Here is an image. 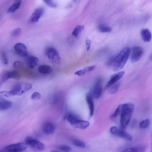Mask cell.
<instances>
[{
    "label": "cell",
    "instance_id": "cell-18",
    "mask_svg": "<svg viewBox=\"0 0 152 152\" xmlns=\"http://www.w3.org/2000/svg\"><path fill=\"white\" fill-rule=\"evenodd\" d=\"M140 35L142 39L145 42H149L151 40V33L147 28L142 29L140 31Z\"/></svg>",
    "mask_w": 152,
    "mask_h": 152
},
{
    "label": "cell",
    "instance_id": "cell-40",
    "mask_svg": "<svg viewBox=\"0 0 152 152\" xmlns=\"http://www.w3.org/2000/svg\"></svg>",
    "mask_w": 152,
    "mask_h": 152
},
{
    "label": "cell",
    "instance_id": "cell-10",
    "mask_svg": "<svg viewBox=\"0 0 152 152\" xmlns=\"http://www.w3.org/2000/svg\"><path fill=\"white\" fill-rule=\"evenodd\" d=\"M45 54L50 59L56 63H58L61 58L56 50L53 47H48L45 50Z\"/></svg>",
    "mask_w": 152,
    "mask_h": 152
},
{
    "label": "cell",
    "instance_id": "cell-33",
    "mask_svg": "<svg viewBox=\"0 0 152 152\" xmlns=\"http://www.w3.org/2000/svg\"><path fill=\"white\" fill-rule=\"evenodd\" d=\"M41 97V95L40 93L37 92H35L32 94L31 98L33 99H39Z\"/></svg>",
    "mask_w": 152,
    "mask_h": 152
},
{
    "label": "cell",
    "instance_id": "cell-36",
    "mask_svg": "<svg viewBox=\"0 0 152 152\" xmlns=\"http://www.w3.org/2000/svg\"><path fill=\"white\" fill-rule=\"evenodd\" d=\"M9 97L10 96L9 91H2L0 92V97Z\"/></svg>",
    "mask_w": 152,
    "mask_h": 152
},
{
    "label": "cell",
    "instance_id": "cell-34",
    "mask_svg": "<svg viewBox=\"0 0 152 152\" xmlns=\"http://www.w3.org/2000/svg\"><path fill=\"white\" fill-rule=\"evenodd\" d=\"M119 87V85L118 84H114L113 85L110 90V93L113 94L115 93Z\"/></svg>",
    "mask_w": 152,
    "mask_h": 152
},
{
    "label": "cell",
    "instance_id": "cell-5",
    "mask_svg": "<svg viewBox=\"0 0 152 152\" xmlns=\"http://www.w3.org/2000/svg\"><path fill=\"white\" fill-rule=\"evenodd\" d=\"M144 53L143 48L139 46H135L130 49L129 56L131 61L135 63L139 60L142 57Z\"/></svg>",
    "mask_w": 152,
    "mask_h": 152
},
{
    "label": "cell",
    "instance_id": "cell-16",
    "mask_svg": "<svg viewBox=\"0 0 152 152\" xmlns=\"http://www.w3.org/2000/svg\"><path fill=\"white\" fill-rule=\"evenodd\" d=\"M74 127L81 129H85L87 128L89 125L88 122L77 118L72 124Z\"/></svg>",
    "mask_w": 152,
    "mask_h": 152
},
{
    "label": "cell",
    "instance_id": "cell-29",
    "mask_svg": "<svg viewBox=\"0 0 152 152\" xmlns=\"http://www.w3.org/2000/svg\"><path fill=\"white\" fill-rule=\"evenodd\" d=\"M116 56H112L110 57L107 59L106 64L108 66H113L114 62Z\"/></svg>",
    "mask_w": 152,
    "mask_h": 152
},
{
    "label": "cell",
    "instance_id": "cell-20",
    "mask_svg": "<svg viewBox=\"0 0 152 152\" xmlns=\"http://www.w3.org/2000/svg\"><path fill=\"white\" fill-rule=\"evenodd\" d=\"M12 102L7 100L0 101V110H4L12 107Z\"/></svg>",
    "mask_w": 152,
    "mask_h": 152
},
{
    "label": "cell",
    "instance_id": "cell-24",
    "mask_svg": "<svg viewBox=\"0 0 152 152\" xmlns=\"http://www.w3.org/2000/svg\"><path fill=\"white\" fill-rule=\"evenodd\" d=\"M98 29L100 32L102 33H108L111 31V29L110 27L102 24L98 26Z\"/></svg>",
    "mask_w": 152,
    "mask_h": 152
},
{
    "label": "cell",
    "instance_id": "cell-14",
    "mask_svg": "<svg viewBox=\"0 0 152 152\" xmlns=\"http://www.w3.org/2000/svg\"><path fill=\"white\" fill-rule=\"evenodd\" d=\"M43 12L44 9L42 8H39L36 9L30 17V21L31 22L35 23L38 22Z\"/></svg>",
    "mask_w": 152,
    "mask_h": 152
},
{
    "label": "cell",
    "instance_id": "cell-11",
    "mask_svg": "<svg viewBox=\"0 0 152 152\" xmlns=\"http://www.w3.org/2000/svg\"><path fill=\"white\" fill-rule=\"evenodd\" d=\"M14 48L16 53L19 56L26 57L28 55L27 48L24 44L20 42L17 43Z\"/></svg>",
    "mask_w": 152,
    "mask_h": 152
},
{
    "label": "cell",
    "instance_id": "cell-23",
    "mask_svg": "<svg viewBox=\"0 0 152 152\" xmlns=\"http://www.w3.org/2000/svg\"><path fill=\"white\" fill-rule=\"evenodd\" d=\"M143 148L141 146H137L133 147L127 148L123 150L122 152H138L143 150Z\"/></svg>",
    "mask_w": 152,
    "mask_h": 152
},
{
    "label": "cell",
    "instance_id": "cell-17",
    "mask_svg": "<svg viewBox=\"0 0 152 152\" xmlns=\"http://www.w3.org/2000/svg\"><path fill=\"white\" fill-rule=\"evenodd\" d=\"M93 98L89 93L86 95V99L89 110L90 116H92L94 114V104Z\"/></svg>",
    "mask_w": 152,
    "mask_h": 152
},
{
    "label": "cell",
    "instance_id": "cell-8",
    "mask_svg": "<svg viewBox=\"0 0 152 152\" xmlns=\"http://www.w3.org/2000/svg\"><path fill=\"white\" fill-rule=\"evenodd\" d=\"M28 145L24 143L20 142L10 144L4 147L5 151L9 152H15L22 151L26 150Z\"/></svg>",
    "mask_w": 152,
    "mask_h": 152
},
{
    "label": "cell",
    "instance_id": "cell-27",
    "mask_svg": "<svg viewBox=\"0 0 152 152\" xmlns=\"http://www.w3.org/2000/svg\"><path fill=\"white\" fill-rule=\"evenodd\" d=\"M149 124V119H146L142 121L140 123L139 125L140 128L145 129L148 127Z\"/></svg>",
    "mask_w": 152,
    "mask_h": 152
},
{
    "label": "cell",
    "instance_id": "cell-6",
    "mask_svg": "<svg viewBox=\"0 0 152 152\" xmlns=\"http://www.w3.org/2000/svg\"><path fill=\"white\" fill-rule=\"evenodd\" d=\"M102 91V82L101 79H98L95 82L93 88L88 93L93 98L96 99L99 98Z\"/></svg>",
    "mask_w": 152,
    "mask_h": 152
},
{
    "label": "cell",
    "instance_id": "cell-31",
    "mask_svg": "<svg viewBox=\"0 0 152 152\" xmlns=\"http://www.w3.org/2000/svg\"><path fill=\"white\" fill-rule=\"evenodd\" d=\"M23 66V63L19 61H15L13 64V67L15 68H19L22 67Z\"/></svg>",
    "mask_w": 152,
    "mask_h": 152
},
{
    "label": "cell",
    "instance_id": "cell-35",
    "mask_svg": "<svg viewBox=\"0 0 152 152\" xmlns=\"http://www.w3.org/2000/svg\"><path fill=\"white\" fill-rule=\"evenodd\" d=\"M44 1L48 6L54 7H56V4L53 3L51 0H43Z\"/></svg>",
    "mask_w": 152,
    "mask_h": 152
},
{
    "label": "cell",
    "instance_id": "cell-2",
    "mask_svg": "<svg viewBox=\"0 0 152 152\" xmlns=\"http://www.w3.org/2000/svg\"><path fill=\"white\" fill-rule=\"evenodd\" d=\"M130 51V48L128 47H125L116 56L113 66L114 71H118L124 67L129 57Z\"/></svg>",
    "mask_w": 152,
    "mask_h": 152
},
{
    "label": "cell",
    "instance_id": "cell-21",
    "mask_svg": "<svg viewBox=\"0 0 152 152\" xmlns=\"http://www.w3.org/2000/svg\"><path fill=\"white\" fill-rule=\"evenodd\" d=\"M21 4V1H20L15 3L10 7L7 9V12L8 13H13L17 10L20 7Z\"/></svg>",
    "mask_w": 152,
    "mask_h": 152
},
{
    "label": "cell",
    "instance_id": "cell-22",
    "mask_svg": "<svg viewBox=\"0 0 152 152\" xmlns=\"http://www.w3.org/2000/svg\"><path fill=\"white\" fill-rule=\"evenodd\" d=\"M84 26L83 25H78L74 28L72 34L73 36L77 37L79 34L83 30Z\"/></svg>",
    "mask_w": 152,
    "mask_h": 152
},
{
    "label": "cell",
    "instance_id": "cell-1",
    "mask_svg": "<svg viewBox=\"0 0 152 152\" xmlns=\"http://www.w3.org/2000/svg\"><path fill=\"white\" fill-rule=\"evenodd\" d=\"M134 109V105L132 103H127L122 104L120 114V124L122 129L125 128L129 124Z\"/></svg>",
    "mask_w": 152,
    "mask_h": 152
},
{
    "label": "cell",
    "instance_id": "cell-3",
    "mask_svg": "<svg viewBox=\"0 0 152 152\" xmlns=\"http://www.w3.org/2000/svg\"><path fill=\"white\" fill-rule=\"evenodd\" d=\"M32 87V84L28 83H23L14 85L9 91L10 96L21 95Z\"/></svg>",
    "mask_w": 152,
    "mask_h": 152
},
{
    "label": "cell",
    "instance_id": "cell-39",
    "mask_svg": "<svg viewBox=\"0 0 152 152\" xmlns=\"http://www.w3.org/2000/svg\"><path fill=\"white\" fill-rule=\"evenodd\" d=\"M91 41L89 39H87L85 41L86 45L87 51H88L90 48L91 44Z\"/></svg>",
    "mask_w": 152,
    "mask_h": 152
},
{
    "label": "cell",
    "instance_id": "cell-30",
    "mask_svg": "<svg viewBox=\"0 0 152 152\" xmlns=\"http://www.w3.org/2000/svg\"><path fill=\"white\" fill-rule=\"evenodd\" d=\"M1 56L3 63L4 64H7L8 63V61L6 53L4 51L2 52Z\"/></svg>",
    "mask_w": 152,
    "mask_h": 152
},
{
    "label": "cell",
    "instance_id": "cell-25",
    "mask_svg": "<svg viewBox=\"0 0 152 152\" xmlns=\"http://www.w3.org/2000/svg\"><path fill=\"white\" fill-rule=\"evenodd\" d=\"M73 144L75 146L81 148H84L86 147V144L83 141L77 139H74L72 140Z\"/></svg>",
    "mask_w": 152,
    "mask_h": 152
},
{
    "label": "cell",
    "instance_id": "cell-13",
    "mask_svg": "<svg viewBox=\"0 0 152 152\" xmlns=\"http://www.w3.org/2000/svg\"><path fill=\"white\" fill-rule=\"evenodd\" d=\"M26 57L25 63L28 67L33 69L38 64L39 60L36 57L34 56L28 55Z\"/></svg>",
    "mask_w": 152,
    "mask_h": 152
},
{
    "label": "cell",
    "instance_id": "cell-37",
    "mask_svg": "<svg viewBox=\"0 0 152 152\" xmlns=\"http://www.w3.org/2000/svg\"><path fill=\"white\" fill-rule=\"evenodd\" d=\"M84 71V69L80 70L75 72L74 74L79 76H82L84 75L86 73Z\"/></svg>",
    "mask_w": 152,
    "mask_h": 152
},
{
    "label": "cell",
    "instance_id": "cell-7",
    "mask_svg": "<svg viewBox=\"0 0 152 152\" xmlns=\"http://www.w3.org/2000/svg\"><path fill=\"white\" fill-rule=\"evenodd\" d=\"M110 131L112 134L125 140H131L132 139V137L130 134L122 130L118 129L116 126H112L110 128Z\"/></svg>",
    "mask_w": 152,
    "mask_h": 152
},
{
    "label": "cell",
    "instance_id": "cell-19",
    "mask_svg": "<svg viewBox=\"0 0 152 152\" xmlns=\"http://www.w3.org/2000/svg\"><path fill=\"white\" fill-rule=\"evenodd\" d=\"M53 70L52 67L47 65H41L38 68L39 72L43 74H49L51 73Z\"/></svg>",
    "mask_w": 152,
    "mask_h": 152
},
{
    "label": "cell",
    "instance_id": "cell-28",
    "mask_svg": "<svg viewBox=\"0 0 152 152\" xmlns=\"http://www.w3.org/2000/svg\"><path fill=\"white\" fill-rule=\"evenodd\" d=\"M60 151L63 152H70L72 149L70 147L66 145H62L58 147Z\"/></svg>",
    "mask_w": 152,
    "mask_h": 152
},
{
    "label": "cell",
    "instance_id": "cell-32",
    "mask_svg": "<svg viewBox=\"0 0 152 152\" xmlns=\"http://www.w3.org/2000/svg\"><path fill=\"white\" fill-rule=\"evenodd\" d=\"M20 32V28H18L15 29L12 31L11 35L13 37H17L19 35Z\"/></svg>",
    "mask_w": 152,
    "mask_h": 152
},
{
    "label": "cell",
    "instance_id": "cell-9",
    "mask_svg": "<svg viewBox=\"0 0 152 152\" xmlns=\"http://www.w3.org/2000/svg\"><path fill=\"white\" fill-rule=\"evenodd\" d=\"M21 78L19 73L16 70H13L4 72L1 75V81L4 82L10 78L19 80Z\"/></svg>",
    "mask_w": 152,
    "mask_h": 152
},
{
    "label": "cell",
    "instance_id": "cell-12",
    "mask_svg": "<svg viewBox=\"0 0 152 152\" xmlns=\"http://www.w3.org/2000/svg\"><path fill=\"white\" fill-rule=\"evenodd\" d=\"M124 74V72L120 71L112 75L110 80L106 83L105 88L107 89L114 84L122 77Z\"/></svg>",
    "mask_w": 152,
    "mask_h": 152
},
{
    "label": "cell",
    "instance_id": "cell-4",
    "mask_svg": "<svg viewBox=\"0 0 152 152\" xmlns=\"http://www.w3.org/2000/svg\"><path fill=\"white\" fill-rule=\"evenodd\" d=\"M25 143L31 148L40 151L44 150L45 146L39 140L30 137H26L25 139Z\"/></svg>",
    "mask_w": 152,
    "mask_h": 152
},
{
    "label": "cell",
    "instance_id": "cell-26",
    "mask_svg": "<svg viewBox=\"0 0 152 152\" xmlns=\"http://www.w3.org/2000/svg\"><path fill=\"white\" fill-rule=\"evenodd\" d=\"M122 104L118 106L114 113L111 116V118H114L120 114Z\"/></svg>",
    "mask_w": 152,
    "mask_h": 152
},
{
    "label": "cell",
    "instance_id": "cell-15",
    "mask_svg": "<svg viewBox=\"0 0 152 152\" xmlns=\"http://www.w3.org/2000/svg\"><path fill=\"white\" fill-rule=\"evenodd\" d=\"M42 128L44 133L47 134H50L54 132L55 127L52 123L47 121L43 124Z\"/></svg>",
    "mask_w": 152,
    "mask_h": 152
},
{
    "label": "cell",
    "instance_id": "cell-38",
    "mask_svg": "<svg viewBox=\"0 0 152 152\" xmlns=\"http://www.w3.org/2000/svg\"><path fill=\"white\" fill-rule=\"evenodd\" d=\"M95 66H92L86 67L84 68L86 73L89 72L93 70L95 68Z\"/></svg>",
    "mask_w": 152,
    "mask_h": 152
}]
</instances>
